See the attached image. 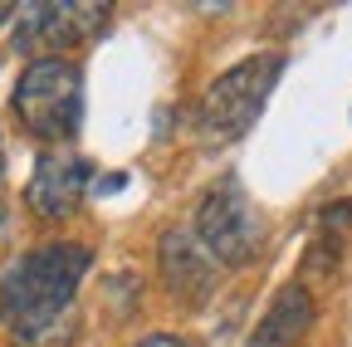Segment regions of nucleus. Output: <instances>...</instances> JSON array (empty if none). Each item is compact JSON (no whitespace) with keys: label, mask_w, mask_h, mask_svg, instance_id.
<instances>
[{"label":"nucleus","mask_w":352,"mask_h":347,"mask_svg":"<svg viewBox=\"0 0 352 347\" xmlns=\"http://www.w3.org/2000/svg\"><path fill=\"white\" fill-rule=\"evenodd\" d=\"M94 265L83 245L54 240L20 254L0 279V318L20 347H69L74 342V293Z\"/></svg>","instance_id":"f257e3e1"},{"label":"nucleus","mask_w":352,"mask_h":347,"mask_svg":"<svg viewBox=\"0 0 352 347\" xmlns=\"http://www.w3.org/2000/svg\"><path fill=\"white\" fill-rule=\"evenodd\" d=\"M279 74H284V59L279 54H254V59H245V64H235V69L220 74L210 89H206L201 113H196L201 142L226 147V142L245 137L250 127H254V117L264 113V103H270Z\"/></svg>","instance_id":"f03ea898"},{"label":"nucleus","mask_w":352,"mask_h":347,"mask_svg":"<svg viewBox=\"0 0 352 347\" xmlns=\"http://www.w3.org/2000/svg\"><path fill=\"white\" fill-rule=\"evenodd\" d=\"M10 108L25 122V133L44 142H64L83 122V74L59 54H39L25 64Z\"/></svg>","instance_id":"7ed1b4c3"},{"label":"nucleus","mask_w":352,"mask_h":347,"mask_svg":"<svg viewBox=\"0 0 352 347\" xmlns=\"http://www.w3.org/2000/svg\"><path fill=\"white\" fill-rule=\"evenodd\" d=\"M196 235L215 254V265H250L264 245V221L235 177L215 181L196 210Z\"/></svg>","instance_id":"20e7f679"},{"label":"nucleus","mask_w":352,"mask_h":347,"mask_svg":"<svg viewBox=\"0 0 352 347\" xmlns=\"http://www.w3.org/2000/svg\"><path fill=\"white\" fill-rule=\"evenodd\" d=\"M113 20L108 5H20L15 10V49H69L94 39Z\"/></svg>","instance_id":"39448f33"},{"label":"nucleus","mask_w":352,"mask_h":347,"mask_svg":"<svg viewBox=\"0 0 352 347\" xmlns=\"http://www.w3.org/2000/svg\"><path fill=\"white\" fill-rule=\"evenodd\" d=\"M94 181V166H88L78 152H44L30 171L25 186V205L39 215V221H69V215L83 205V191Z\"/></svg>","instance_id":"423d86ee"},{"label":"nucleus","mask_w":352,"mask_h":347,"mask_svg":"<svg viewBox=\"0 0 352 347\" xmlns=\"http://www.w3.org/2000/svg\"><path fill=\"white\" fill-rule=\"evenodd\" d=\"M162 279H166V289L176 298H186V303H196V298H206L215 289V279H220L215 254L201 245L196 230H166L162 235Z\"/></svg>","instance_id":"0eeeda50"},{"label":"nucleus","mask_w":352,"mask_h":347,"mask_svg":"<svg viewBox=\"0 0 352 347\" xmlns=\"http://www.w3.org/2000/svg\"><path fill=\"white\" fill-rule=\"evenodd\" d=\"M308 323H314V293L303 284H284L274 303L264 309L259 328L250 333V347H294L308 333Z\"/></svg>","instance_id":"6e6552de"},{"label":"nucleus","mask_w":352,"mask_h":347,"mask_svg":"<svg viewBox=\"0 0 352 347\" xmlns=\"http://www.w3.org/2000/svg\"><path fill=\"white\" fill-rule=\"evenodd\" d=\"M132 347H191V342H182V337H171V333H152V337H142V342H132Z\"/></svg>","instance_id":"1a4fd4ad"},{"label":"nucleus","mask_w":352,"mask_h":347,"mask_svg":"<svg viewBox=\"0 0 352 347\" xmlns=\"http://www.w3.org/2000/svg\"><path fill=\"white\" fill-rule=\"evenodd\" d=\"M118 186H127L122 171H118V177H103V181H98V196H108V191H118Z\"/></svg>","instance_id":"9d476101"},{"label":"nucleus","mask_w":352,"mask_h":347,"mask_svg":"<svg viewBox=\"0 0 352 347\" xmlns=\"http://www.w3.org/2000/svg\"><path fill=\"white\" fill-rule=\"evenodd\" d=\"M6 20H15V10H10V5H0V25H6Z\"/></svg>","instance_id":"9b49d317"},{"label":"nucleus","mask_w":352,"mask_h":347,"mask_svg":"<svg viewBox=\"0 0 352 347\" xmlns=\"http://www.w3.org/2000/svg\"><path fill=\"white\" fill-rule=\"evenodd\" d=\"M0 177H6V152H0Z\"/></svg>","instance_id":"f8f14e48"}]
</instances>
